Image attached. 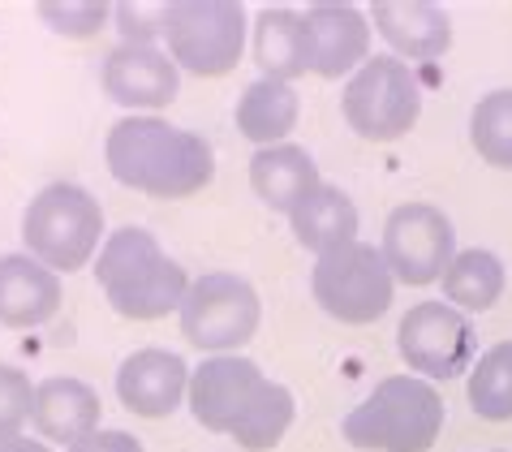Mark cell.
<instances>
[{
	"label": "cell",
	"instance_id": "obj_1",
	"mask_svg": "<svg viewBox=\"0 0 512 452\" xmlns=\"http://www.w3.org/2000/svg\"><path fill=\"white\" fill-rule=\"evenodd\" d=\"M108 173L151 199H190L216 177V151L203 134L164 117H121L104 143Z\"/></svg>",
	"mask_w": 512,
	"mask_h": 452
},
{
	"label": "cell",
	"instance_id": "obj_2",
	"mask_svg": "<svg viewBox=\"0 0 512 452\" xmlns=\"http://www.w3.org/2000/svg\"><path fill=\"white\" fill-rule=\"evenodd\" d=\"M95 280L104 289L108 306L134 323H155L173 315V310H181L190 289L186 267L168 259L160 242H155V233L134 229V224L108 233V242L99 246L95 259Z\"/></svg>",
	"mask_w": 512,
	"mask_h": 452
},
{
	"label": "cell",
	"instance_id": "obj_3",
	"mask_svg": "<svg viewBox=\"0 0 512 452\" xmlns=\"http://www.w3.org/2000/svg\"><path fill=\"white\" fill-rule=\"evenodd\" d=\"M444 431V397L431 379L388 375L349 409L345 440L362 452H431Z\"/></svg>",
	"mask_w": 512,
	"mask_h": 452
},
{
	"label": "cell",
	"instance_id": "obj_4",
	"mask_svg": "<svg viewBox=\"0 0 512 452\" xmlns=\"http://www.w3.org/2000/svg\"><path fill=\"white\" fill-rule=\"evenodd\" d=\"M108 242L104 233V207L91 190L74 181H52L35 194L22 211V246L31 259L52 267L56 276L82 272L99 246Z\"/></svg>",
	"mask_w": 512,
	"mask_h": 452
},
{
	"label": "cell",
	"instance_id": "obj_5",
	"mask_svg": "<svg viewBox=\"0 0 512 452\" xmlns=\"http://www.w3.org/2000/svg\"><path fill=\"white\" fill-rule=\"evenodd\" d=\"M250 18L237 0H177L160 9V39L177 69L198 78L233 74L246 52Z\"/></svg>",
	"mask_w": 512,
	"mask_h": 452
},
{
	"label": "cell",
	"instance_id": "obj_6",
	"mask_svg": "<svg viewBox=\"0 0 512 452\" xmlns=\"http://www.w3.org/2000/svg\"><path fill=\"white\" fill-rule=\"evenodd\" d=\"M349 130L366 143H396L422 117V87L401 56H371L340 95Z\"/></svg>",
	"mask_w": 512,
	"mask_h": 452
},
{
	"label": "cell",
	"instance_id": "obj_7",
	"mask_svg": "<svg viewBox=\"0 0 512 452\" xmlns=\"http://www.w3.org/2000/svg\"><path fill=\"white\" fill-rule=\"evenodd\" d=\"M310 293L323 306V315H332L336 323H349V328H362V323H375L388 315L396 280L388 272V263H383V250L366 242H349L315 259Z\"/></svg>",
	"mask_w": 512,
	"mask_h": 452
},
{
	"label": "cell",
	"instance_id": "obj_8",
	"mask_svg": "<svg viewBox=\"0 0 512 452\" xmlns=\"http://www.w3.org/2000/svg\"><path fill=\"white\" fill-rule=\"evenodd\" d=\"M181 336L203 353H237L254 341L263 319V302L254 285L237 272H203L190 280L181 302Z\"/></svg>",
	"mask_w": 512,
	"mask_h": 452
},
{
	"label": "cell",
	"instance_id": "obj_9",
	"mask_svg": "<svg viewBox=\"0 0 512 452\" xmlns=\"http://www.w3.org/2000/svg\"><path fill=\"white\" fill-rule=\"evenodd\" d=\"M383 263L396 285L426 289L457 259V229L435 203H401L383 224Z\"/></svg>",
	"mask_w": 512,
	"mask_h": 452
},
{
	"label": "cell",
	"instance_id": "obj_10",
	"mask_svg": "<svg viewBox=\"0 0 512 452\" xmlns=\"http://www.w3.org/2000/svg\"><path fill=\"white\" fill-rule=\"evenodd\" d=\"M396 349L418 379H457L474 366V323L448 302H418L396 328Z\"/></svg>",
	"mask_w": 512,
	"mask_h": 452
},
{
	"label": "cell",
	"instance_id": "obj_11",
	"mask_svg": "<svg viewBox=\"0 0 512 452\" xmlns=\"http://www.w3.org/2000/svg\"><path fill=\"white\" fill-rule=\"evenodd\" d=\"M263 384H267V375L259 371V362L241 358V353H211V358H203L190 371L186 405L203 431L233 435L250 401L263 392Z\"/></svg>",
	"mask_w": 512,
	"mask_h": 452
},
{
	"label": "cell",
	"instance_id": "obj_12",
	"mask_svg": "<svg viewBox=\"0 0 512 452\" xmlns=\"http://www.w3.org/2000/svg\"><path fill=\"white\" fill-rule=\"evenodd\" d=\"M104 95L130 108V117H155L181 91V69L160 44H121L104 61Z\"/></svg>",
	"mask_w": 512,
	"mask_h": 452
},
{
	"label": "cell",
	"instance_id": "obj_13",
	"mask_svg": "<svg viewBox=\"0 0 512 452\" xmlns=\"http://www.w3.org/2000/svg\"><path fill=\"white\" fill-rule=\"evenodd\" d=\"M306 44H310V74L327 82L353 78L371 61V18L358 5H315L302 13Z\"/></svg>",
	"mask_w": 512,
	"mask_h": 452
},
{
	"label": "cell",
	"instance_id": "obj_14",
	"mask_svg": "<svg viewBox=\"0 0 512 452\" xmlns=\"http://www.w3.org/2000/svg\"><path fill=\"white\" fill-rule=\"evenodd\" d=\"M190 366L173 349H138L117 371V397L138 418H168L186 405Z\"/></svg>",
	"mask_w": 512,
	"mask_h": 452
},
{
	"label": "cell",
	"instance_id": "obj_15",
	"mask_svg": "<svg viewBox=\"0 0 512 452\" xmlns=\"http://www.w3.org/2000/svg\"><path fill=\"white\" fill-rule=\"evenodd\" d=\"M99 392L87 384V379L74 375H52L44 384H35V409H31V427L39 431V440L65 444L74 448L78 440L99 431Z\"/></svg>",
	"mask_w": 512,
	"mask_h": 452
},
{
	"label": "cell",
	"instance_id": "obj_16",
	"mask_svg": "<svg viewBox=\"0 0 512 452\" xmlns=\"http://www.w3.org/2000/svg\"><path fill=\"white\" fill-rule=\"evenodd\" d=\"M61 310V276L26 250L0 254V323L5 328H44Z\"/></svg>",
	"mask_w": 512,
	"mask_h": 452
},
{
	"label": "cell",
	"instance_id": "obj_17",
	"mask_svg": "<svg viewBox=\"0 0 512 452\" xmlns=\"http://www.w3.org/2000/svg\"><path fill=\"white\" fill-rule=\"evenodd\" d=\"M371 26L401 61H439L452 48V22L431 0H379Z\"/></svg>",
	"mask_w": 512,
	"mask_h": 452
},
{
	"label": "cell",
	"instance_id": "obj_18",
	"mask_svg": "<svg viewBox=\"0 0 512 452\" xmlns=\"http://www.w3.org/2000/svg\"><path fill=\"white\" fill-rule=\"evenodd\" d=\"M323 186L315 155L297 143H276V147H259L250 155V190L259 194L263 207L284 211L293 216L310 194Z\"/></svg>",
	"mask_w": 512,
	"mask_h": 452
},
{
	"label": "cell",
	"instance_id": "obj_19",
	"mask_svg": "<svg viewBox=\"0 0 512 452\" xmlns=\"http://www.w3.org/2000/svg\"><path fill=\"white\" fill-rule=\"evenodd\" d=\"M250 52H254V65L263 69V78L293 82L310 74V44H306L302 13L284 5L259 9V18L250 26Z\"/></svg>",
	"mask_w": 512,
	"mask_h": 452
},
{
	"label": "cell",
	"instance_id": "obj_20",
	"mask_svg": "<svg viewBox=\"0 0 512 452\" xmlns=\"http://www.w3.org/2000/svg\"><path fill=\"white\" fill-rule=\"evenodd\" d=\"M233 117H237L241 138H250L254 147L289 143V134L297 130V117H302V95L293 91V82L259 78L241 91Z\"/></svg>",
	"mask_w": 512,
	"mask_h": 452
},
{
	"label": "cell",
	"instance_id": "obj_21",
	"mask_svg": "<svg viewBox=\"0 0 512 452\" xmlns=\"http://www.w3.org/2000/svg\"><path fill=\"white\" fill-rule=\"evenodd\" d=\"M289 224H293L297 246L310 250L315 259L327 254V250H340V246L358 242V207H353V199L345 190L327 186V181L293 211Z\"/></svg>",
	"mask_w": 512,
	"mask_h": 452
},
{
	"label": "cell",
	"instance_id": "obj_22",
	"mask_svg": "<svg viewBox=\"0 0 512 452\" xmlns=\"http://www.w3.org/2000/svg\"><path fill=\"white\" fill-rule=\"evenodd\" d=\"M439 285H444L448 306H457L461 315H482V310H491L504 298L508 272H504L500 254L474 246V250H457V259L448 263Z\"/></svg>",
	"mask_w": 512,
	"mask_h": 452
},
{
	"label": "cell",
	"instance_id": "obj_23",
	"mask_svg": "<svg viewBox=\"0 0 512 452\" xmlns=\"http://www.w3.org/2000/svg\"><path fill=\"white\" fill-rule=\"evenodd\" d=\"M293 418H297L293 392L284 388V384H276V379H267L263 392L250 401L246 414H241V422L233 427L229 440L237 448H246V452H272L284 440V435H289Z\"/></svg>",
	"mask_w": 512,
	"mask_h": 452
},
{
	"label": "cell",
	"instance_id": "obj_24",
	"mask_svg": "<svg viewBox=\"0 0 512 452\" xmlns=\"http://www.w3.org/2000/svg\"><path fill=\"white\" fill-rule=\"evenodd\" d=\"M469 409L487 422H508L512 418V341L491 345L478 353L469 366Z\"/></svg>",
	"mask_w": 512,
	"mask_h": 452
},
{
	"label": "cell",
	"instance_id": "obj_25",
	"mask_svg": "<svg viewBox=\"0 0 512 452\" xmlns=\"http://www.w3.org/2000/svg\"><path fill=\"white\" fill-rule=\"evenodd\" d=\"M469 143L491 168H512V87L482 95L469 112Z\"/></svg>",
	"mask_w": 512,
	"mask_h": 452
},
{
	"label": "cell",
	"instance_id": "obj_26",
	"mask_svg": "<svg viewBox=\"0 0 512 452\" xmlns=\"http://www.w3.org/2000/svg\"><path fill=\"white\" fill-rule=\"evenodd\" d=\"M39 18H44L48 31L65 39H91L112 22V5H99V0H44Z\"/></svg>",
	"mask_w": 512,
	"mask_h": 452
},
{
	"label": "cell",
	"instance_id": "obj_27",
	"mask_svg": "<svg viewBox=\"0 0 512 452\" xmlns=\"http://www.w3.org/2000/svg\"><path fill=\"white\" fill-rule=\"evenodd\" d=\"M31 409H35L31 375L18 371V366H9V362H0V440L22 435V427L31 422Z\"/></svg>",
	"mask_w": 512,
	"mask_h": 452
},
{
	"label": "cell",
	"instance_id": "obj_28",
	"mask_svg": "<svg viewBox=\"0 0 512 452\" xmlns=\"http://www.w3.org/2000/svg\"><path fill=\"white\" fill-rule=\"evenodd\" d=\"M65 452H147L142 448V440L138 435H130V431H104L99 427L95 435H87V440H78L74 448H65Z\"/></svg>",
	"mask_w": 512,
	"mask_h": 452
},
{
	"label": "cell",
	"instance_id": "obj_29",
	"mask_svg": "<svg viewBox=\"0 0 512 452\" xmlns=\"http://www.w3.org/2000/svg\"><path fill=\"white\" fill-rule=\"evenodd\" d=\"M0 452H52L44 440H26V435H13V440H0Z\"/></svg>",
	"mask_w": 512,
	"mask_h": 452
}]
</instances>
